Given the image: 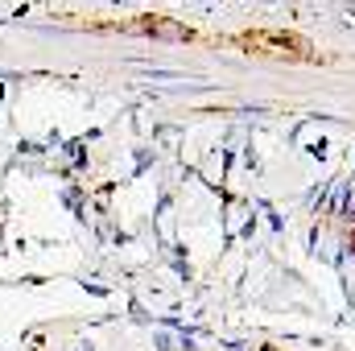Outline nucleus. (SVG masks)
Listing matches in <instances>:
<instances>
[{
  "label": "nucleus",
  "mask_w": 355,
  "mask_h": 351,
  "mask_svg": "<svg viewBox=\"0 0 355 351\" xmlns=\"http://www.w3.org/2000/svg\"><path fill=\"white\" fill-rule=\"evenodd\" d=\"M141 29H145V33H153V37H174V42H190V37H194L186 25L166 21V17H141Z\"/></svg>",
  "instance_id": "nucleus-2"
},
{
  "label": "nucleus",
  "mask_w": 355,
  "mask_h": 351,
  "mask_svg": "<svg viewBox=\"0 0 355 351\" xmlns=\"http://www.w3.org/2000/svg\"><path fill=\"white\" fill-rule=\"evenodd\" d=\"M236 46L244 54H257V58H285V62H302L310 54V46L285 29H252V33H240Z\"/></svg>",
  "instance_id": "nucleus-1"
},
{
  "label": "nucleus",
  "mask_w": 355,
  "mask_h": 351,
  "mask_svg": "<svg viewBox=\"0 0 355 351\" xmlns=\"http://www.w3.org/2000/svg\"><path fill=\"white\" fill-rule=\"evenodd\" d=\"M352 248H355V232H352Z\"/></svg>",
  "instance_id": "nucleus-3"
}]
</instances>
